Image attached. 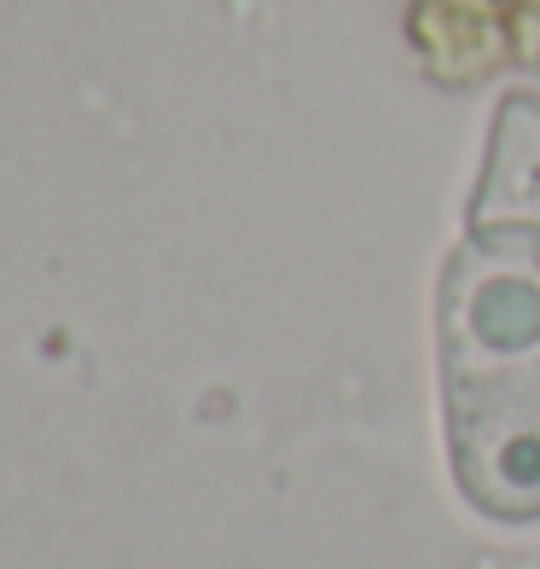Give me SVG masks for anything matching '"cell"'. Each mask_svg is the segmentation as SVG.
Segmentation results:
<instances>
[{
	"label": "cell",
	"instance_id": "obj_1",
	"mask_svg": "<svg viewBox=\"0 0 540 569\" xmlns=\"http://www.w3.org/2000/svg\"><path fill=\"white\" fill-rule=\"evenodd\" d=\"M448 430L466 495L540 517V227H482L442 284Z\"/></svg>",
	"mask_w": 540,
	"mask_h": 569
}]
</instances>
